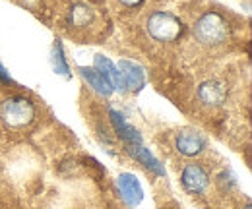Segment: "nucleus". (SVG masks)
Listing matches in <instances>:
<instances>
[{
  "label": "nucleus",
  "instance_id": "obj_10",
  "mask_svg": "<svg viewBox=\"0 0 252 209\" xmlns=\"http://www.w3.org/2000/svg\"><path fill=\"white\" fill-rule=\"evenodd\" d=\"M119 72H121V78H123V86L128 91H140L146 86V70L134 62V60H119L117 64Z\"/></svg>",
  "mask_w": 252,
  "mask_h": 209
},
{
  "label": "nucleus",
  "instance_id": "obj_1",
  "mask_svg": "<svg viewBox=\"0 0 252 209\" xmlns=\"http://www.w3.org/2000/svg\"><path fill=\"white\" fill-rule=\"evenodd\" d=\"M192 35L194 39L210 49H216L225 45L231 35H233V28L229 24V20L218 12V10H206L192 26Z\"/></svg>",
  "mask_w": 252,
  "mask_h": 209
},
{
  "label": "nucleus",
  "instance_id": "obj_13",
  "mask_svg": "<svg viewBox=\"0 0 252 209\" xmlns=\"http://www.w3.org/2000/svg\"><path fill=\"white\" fill-rule=\"evenodd\" d=\"M78 72H80V76L84 78V82H86L97 95H101V97H111V95H113V88L107 84V80L95 70L94 66H92V68H88V66H80Z\"/></svg>",
  "mask_w": 252,
  "mask_h": 209
},
{
  "label": "nucleus",
  "instance_id": "obj_12",
  "mask_svg": "<svg viewBox=\"0 0 252 209\" xmlns=\"http://www.w3.org/2000/svg\"><path fill=\"white\" fill-rule=\"evenodd\" d=\"M94 68L107 80V84L113 88V91H125L121 72H119V68H117V64L113 60H109L107 57H103V55H95Z\"/></svg>",
  "mask_w": 252,
  "mask_h": 209
},
{
  "label": "nucleus",
  "instance_id": "obj_5",
  "mask_svg": "<svg viewBox=\"0 0 252 209\" xmlns=\"http://www.w3.org/2000/svg\"><path fill=\"white\" fill-rule=\"evenodd\" d=\"M175 151L181 155V157H187V159H194V157H200L204 155L208 149V138L200 132V130H194V128H181L177 134H175Z\"/></svg>",
  "mask_w": 252,
  "mask_h": 209
},
{
  "label": "nucleus",
  "instance_id": "obj_14",
  "mask_svg": "<svg viewBox=\"0 0 252 209\" xmlns=\"http://www.w3.org/2000/svg\"><path fill=\"white\" fill-rule=\"evenodd\" d=\"M51 62H53V70L63 76V78H70V66H68V60L64 55V47L63 43L57 39L55 45H53V51H51Z\"/></svg>",
  "mask_w": 252,
  "mask_h": 209
},
{
  "label": "nucleus",
  "instance_id": "obj_9",
  "mask_svg": "<svg viewBox=\"0 0 252 209\" xmlns=\"http://www.w3.org/2000/svg\"><path fill=\"white\" fill-rule=\"evenodd\" d=\"M109 120L111 126L115 130V134L125 142L126 146H142V134L138 132V128H134L123 113H119L117 109H109Z\"/></svg>",
  "mask_w": 252,
  "mask_h": 209
},
{
  "label": "nucleus",
  "instance_id": "obj_15",
  "mask_svg": "<svg viewBox=\"0 0 252 209\" xmlns=\"http://www.w3.org/2000/svg\"><path fill=\"white\" fill-rule=\"evenodd\" d=\"M123 8H126V10H138V8H142L144 6V2L146 0H117Z\"/></svg>",
  "mask_w": 252,
  "mask_h": 209
},
{
  "label": "nucleus",
  "instance_id": "obj_7",
  "mask_svg": "<svg viewBox=\"0 0 252 209\" xmlns=\"http://www.w3.org/2000/svg\"><path fill=\"white\" fill-rule=\"evenodd\" d=\"M227 86L220 80H206L200 84V88L196 91V99L202 107L208 109H218L227 101Z\"/></svg>",
  "mask_w": 252,
  "mask_h": 209
},
{
  "label": "nucleus",
  "instance_id": "obj_4",
  "mask_svg": "<svg viewBox=\"0 0 252 209\" xmlns=\"http://www.w3.org/2000/svg\"><path fill=\"white\" fill-rule=\"evenodd\" d=\"M37 119V107L26 95H10L0 103V120L10 130H26Z\"/></svg>",
  "mask_w": 252,
  "mask_h": 209
},
{
  "label": "nucleus",
  "instance_id": "obj_16",
  "mask_svg": "<svg viewBox=\"0 0 252 209\" xmlns=\"http://www.w3.org/2000/svg\"><path fill=\"white\" fill-rule=\"evenodd\" d=\"M0 84H6V86H12V84H14V80H12L10 72L2 66V62H0Z\"/></svg>",
  "mask_w": 252,
  "mask_h": 209
},
{
  "label": "nucleus",
  "instance_id": "obj_11",
  "mask_svg": "<svg viewBox=\"0 0 252 209\" xmlns=\"http://www.w3.org/2000/svg\"><path fill=\"white\" fill-rule=\"evenodd\" d=\"M126 153H128L134 161H138L144 169H148L150 173H154V175H158V177H165V175H167V173H165V167L159 163L158 157L150 149H146L144 146H126Z\"/></svg>",
  "mask_w": 252,
  "mask_h": 209
},
{
  "label": "nucleus",
  "instance_id": "obj_3",
  "mask_svg": "<svg viewBox=\"0 0 252 209\" xmlns=\"http://www.w3.org/2000/svg\"><path fill=\"white\" fill-rule=\"evenodd\" d=\"M144 30L152 41H156L159 45H171L185 37L187 26L179 16L167 10H156L146 18Z\"/></svg>",
  "mask_w": 252,
  "mask_h": 209
},
{
  "label": "nucleus",
  "instance_id": "obj_2",
  "mask_svg": "<svg viewBox=\"0 0 252 209\" xmlns=\"http://www.w3.org/2000/svg\"><path fill=\"white\" fill-rule=\"evenodd\" d=\"M103 26L101 10L86 0L72 2L64 12V28L76 37H92Z\"/></svg>",
  "mask_w": 252,
  "mask_h": 209
},
{
  "label": "nucleus",
  "instance_id": "obj_8",
  "mask_svg": "<svg viewBox=\"0 0 252 209\" xmlns=\"http://www.w3.org/2000/svg\"><path fill=\"white\" fill-rule=\"evenodd\" d=\"M117 190H119V196L121 200L125 202L128 208H138L144 200V190H142V184L140 180L136 179L132 173H121L117 180Z\"/></svg>",
  "mask_w": 252,
  "mask_h": 209
},
{
  "label": "nucleus",
  "instance_id": "obj_6",
  "mask_svg": "<svg viewBox=\"0 0 252 209\" xmlns=\"http://www.w3.org/2000/svg\"><path fill=\"white\" fill-rule=\"evenodd\" d=\"M181 184H183V188L189 194L202 196L210 188V175L204 169V165H200V163H187L183 167V171H181Z\"/></svg>",
  "mask_w": 252,
  "mask_h": 209
}]
</instances>
